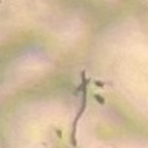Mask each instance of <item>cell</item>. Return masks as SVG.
<instances>
[{
	"label": "cell",
	"instance_id": "3957f363",
	"mask_svg": "<svg viewBox=\"0 0 148 148\" xmlns=\"http://www.w3.org/2000/svg\"><path fill=\"white\" fill-rule=\"evenodd\" d=\"M103 85H105L103 82H99V80L96 82V86H99V88H103Z\"/></svg>",
	"mask_w": 148,
	"mask_h": 148
},
{
	"label": "cell",
	"instance_id": "7a4b0ae2",
	"mask_svg": "<svg viewBox=\"0 0 148 148\" xmlns=\"http://www.w3.org/2000/svg\"><path fill=\"white\" fill-rule=\"evenodd\" d=\"M94 99H96V102H99L100 105H105V99L100 94H94Z\"/></svg>",
	"mask_w": 148,
	"mask_h": 148
},
{
	"label": "cell",
	"instance_id": "6da1fadb",
	"mask_svg": "<svg viewBox=\"0 0 148 148\" xmlns=\"http://www.w3.org/2000/svg\"><path fill=\"white\" fill-rule=\"evenodd\" d=\"M85 110H86V88L82 91L80 108H79L77 114H76V117H74V120H73V127H71V139H69V142H71V145H73V147H76V145H77V137H76V134H77V125H79V120L82 119L83 113H85Z\"/></svg>",
	"mask_w": 148,
	"mask_h": 148
}]
</instances>
